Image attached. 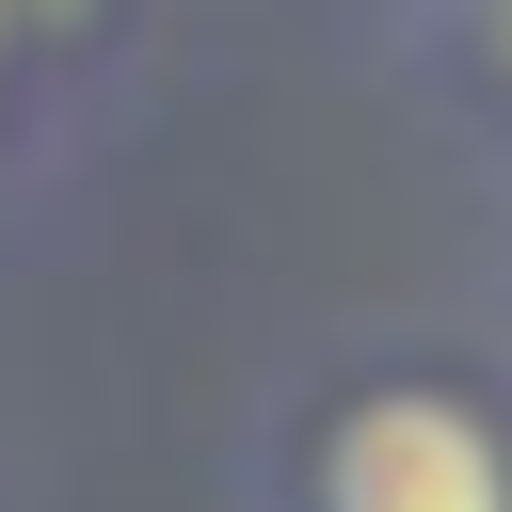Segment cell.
<instances>
[{
	"instance_id": "1",
	"label": "cell",
	"mask_w": 512,
	"mask_h": 512,
	"mask_svg": "<svg viewBox=\"0 0 512 512\" xmlns=\"http://www.w3.org/2000/svg\"><path fill=\"white\" fill-rule=\"evenodd\" d=\"M320 512H512V448L448 384H368L320 432Z\"/></svg>"
},
{
	"instance_id": "2",
	"label": "cell",
	"mask_w": 512,
	"mask_h": 512,
	"mask_svg": "<svg viewBox=\"0 0 512 512\" xmlns=\"http://www.w3.org/2000/svg\"><path fill=\"white\" fill-rule=\"evenodd\" d=\"M464 48H480V64L512 80V0H464Z\"/></svg>"
}]
</instances>
